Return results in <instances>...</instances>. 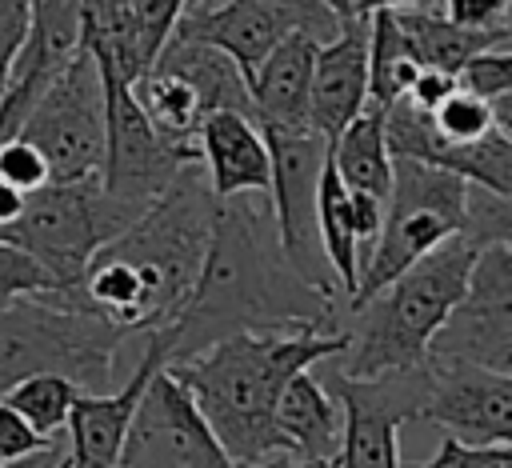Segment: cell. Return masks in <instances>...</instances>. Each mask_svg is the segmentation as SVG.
Instances as JSON below:
<instances>
[{
    "mask_svg": "<svg viewBox=\"0 0 512 468\" xmlns=\"http://www.w3.org/2000/svg\"><path fill=\"white\" fill-rule=\"evenodd\" d=\"M112 468H236V464L224 456V448L216 444L212 428L204 424L180 380L160 364L132 408Z\"/></svg>",
    "mask_w": 512,
    "mask_h": 468,
    "instance_id": "12",
    "label": "cell"
},
{
    "mask_svg": "<svg viewBox=\"0 0 512 468\" xmlns=\"http://www.w3.org/2000/svg\"><path fill=\"white\" fill-rule=\"evenodd\" d=\"M456 88L488 100L492 112H496V124L512 132V112H508V100H512V52H508V44H492V48H480L476 56H468L464 68L456 72Z\"/></svg>",
    "mask_w": 512,
    "mask_h": 468,
    "instance_id": "27",
    "label": "cell"
},
{
    "mask_svg": "<svg viewBox=\"0 0 512 468\" xmlns=\"http://www.w3.org/2000/svg\"><path fill=\"white\" fill-rule=\"evenodd\" d=\"M416 416L460 444H512V372L420 364Z\"/></svg>",
    "mask_w": 512,
    "mask_h": 468,
    "instance_id": "14",
    "label": "cell"
},
{
    "mask_svg": "<svg viewBox=\"0 0 512 468\" xmlns=\"http://www.w3.org/2000/svg\"><path fill=\"white\" fill-rule=\"evenodd\" d=\"M108 236L112 232L100 212V176L72 184L48 180L44 188L24 196V208L12 224H0V240L36 256L56 280V288L76 284L88 256Z\"/></svg>",
    "mask_w": 512,
    "mask_h": 468,
    "instance_id": "11",
    "label": "cell"
},
{
    "mask_svg": "<svg viewBox=\"0 0 512 468\" xmlns=\"http://www.w3.org/2000/svg\"><path fill=\"white\" fill-rule=\"evenodd\" d=\"M28 4L32 0H0V92L8 84L12 60L28 36Z\"/></svg>",
    "mask_w": 512,
    "mask_h": 468,
    "instance_id": "36",
    "label": "cell"
},
{
    "mask_svg": "<svg viewBox=\"0 0 512 468\" xmlns=\"http://www.w3.org/2000/svg\"><path fill=\"white\" fill-rule=\"evenodd\" d=\"M132 96L140 104V112L148 116V124L156 128V136L164 144H172L184 156H200L196 152V136L204 124V108L192 92V84L184 76H176L172 68L152 64L148 72H140L132 80Z\"/></svg>",
    "mask_w": 512,
    "mask_h": 468,
    "instance_id": "22",
    "label": "cell"
},
{
    "mask_svg": "<svg viewBox=\"0 0 512 468\" xmlns=\"http://www.w3.org/2000/svg\"><path fill=\"white\" fill-rule=\"evenodd\" d=\"M328 160H332V168H336V176H340L344 188L388 200V188H392V152L384 144L380 108L364 104V112L352 116L340 128V136L328 144Z\"/></svg>",
    "mask_w": 512,
    "mask_h": 468,
    "instance_id": "23",
    "label": "cell"
},
{
    "mask_svg": "<svg viewBox=\"0 0 512 468\" xmlns=\"http://www.w3.org/2000/svg\"><path fill=\"white\" fill-rule=\"evenodd\" d=\"M288 468H328V460H292Z\"/></svg>",
    "mask_w": 512,
    "mask_h": 468,
    "instance_id": "40",
    "label": "cell"
},
{
    "mask_svg": "<svg viewBox=\"0 0 512 468\" xmlns=\"http://www.w3.org/2000/svg\"><path fill=\"white\" fill-rule=\"evenodd\" d=\"M172 356V328H152L144 332V348L128 372V380L112 392H80L72 412H68V468H112L116 464V452L124 444V432H128V420H132V408L148 384V376L168 364Z\"/></svg>",
    "mask_w": 512,
    "mask_h": 468,
    "instance_id": "15",
    "label": "cell"
},
{
    "mask_svg": "<svg viewBox=\"0 0 512 468\" xmlns=\"http://www.w3.org/2000/svg\"><path fill=\"white\" fill-rule=\"evenodd\" d=\"M0 180H8L12 188H20L24 196L48 184V164L36 152V144H28L24 136H12L0 144Z\"/></svg>",
    "mask_w": 512,
    "mask_h": 468,
    "instance_id": "32",
    "label": "cell"
},
{
    "mask_svg": "<svg viewBox=\"0 0 512 468\" xmlns=\"http://www.w3.org/2000/svg\"><path fill=\"white\" fill-rule=\"evenodd\" d=\"M52 288H56V280L48 276V268L36 256L0 240V304L24 300V296H44Z\"/></svg>",
    "mask_w": 512,
    "mask_h": 468,
    "instance_id": "30",
    "label": "cell"
},
{
    "mask_svg": "<svg viewBox=\"0 0 512 468\" xmlns=\"http://www.w3.org/2000/svg\"><path fill=\"white\" fill-rule=\"evenodd\" d=\"M352 4H356V0H352Z\"/></svg>",
    "mask_w": 512,
    "mask_h": 468,
    "instance_id": "41",
    "label": "cell"
},
{
    "mask_svg": "<svg viewBox=\"0 0 512 468\" xmlns=\"http://www.w3.org/2000/svg\"><path fill=\"white\" fill-rule=\"evenodd\" d=\"M44 448H56L52 436H40L12 404L0 400V464H16L32 452H44Z\"/></svg>",
    "mask_w": 512,
    "mask_h": 468,
    "instance_id": "33",
    "label": "cell"
},
{
    "mask_svg": "<svg viewBox=\"0 0 512 468\" xmlns=\"http://www.w3.org/2000/svg\"><path fill=\"white\" fill-rule=\"evenodd\" d=\"M400 468H512V444H460L452 436H440L432 460Z\"/></svg>",
    "mask_w": 512,
    "mask_h": 468,
    "instance_id": "31",
    "label": "cell"
},
{
    "mask_svg": "<svg viewBox=\"0 0 512 468\" xmlns=\"http://www.w3.org/2000/svg\"><path fill=\"white\" fill-rule=\"evenodd\" d=\"M76 396H80V388L60 372H32V376H24L0 392V400L12 404L40 436H56L68 424Z\"/></svg>",
    "mask_w": 512,
    "mask_h": 468,
    "instance_id": "26",
    "label": "cell"
},
{
    "mask_svg": "<svg viewBox=\"0 0 512 468\" xmlns=\"http://www.w3.org/2000/svg\"><path fill=\"white\" fill-rule=\"evenodd\" d=\"M268 144V204L284 260L320 292H340L316 232V184L328 144L312 128H260Z\"/></svg>",
    "mask_w": 512,
    "mask_h": 468,
    "instance_id": "9",
    "label": "cell"
},
{
    "mask_svg": "<svg viewBox=\"0 0 512 468\" xmlns=\"http://www.w3.org/2000/svg\"><path fill=\"white\" fill-rule=\"evenodd\" d=\"M208 192L216 200L240 192H268V144L252 116L244 112H208L196 136Z\"/></svg>",
    "mask_w": 512,
    "mask_h": 468,
    "instance_id": "17",
    "label": "cell"
},
{
    "mask_svg": "<svg viewBox=\"0 0 512 468\" xmlns=\"http://www.w3.org/2000/svg\"><path fill=\"white\" fill-rule=\"evenodd\" d=\"M128 4V16H132V28H136V44H140V56L144 64L152 68V60L160 56V48L168 44L176 20L184 16V8L192 0H124Z\"/></svg>",
    "mask_w": 512,
    "mask_h": 468,
    "instance_id": "29",
    "label": "cell"
},
{
    "mask_svg": "<svg viewBox=\"0 0 512 468\" xmlns=\"http://www.w3.org/2000/svg\"><path fill=\"white\" fill-rule=\"evenodd\" d=\"M276 428L292 460H328L340 444V404L320 380L296 372L276 400Z\"/></svg>",
    "mask_w": 512,
    "mask_h": 468,
    "instance_id": "19",
    "label": "cell"
},
{
    "mask_svg": "<svg viewBox=\"0 0 512 468\" xmlns=\"http://www.w3.org/2000/svg\"><path fill=\"white\" fill-rule=\"evenodd\" d=\"M324 4H328V8H332V12L340 16V20H348V16H356V12H352V0H324Z\"/></svg>",
    "mask_w": 512,
    "mask_h": 468,
    "instance_id": "39",
    "label": "cell"
},
{
    "mask_svg": "<svg viewBox=\"0 0 512 468\" xmlns=\"http://www.w3.org/2000/svg\"><path fill=\"white\" fill-rule=\"evenodd\" d=\"M376 8H440V0H356L352 12L364 16V12H376Z\"/></svg>",
    "mask_w": 512,
    "mask_h": 468,
    "instance_id": "38",
    "label": "cell"
},
{
    "mask_svg": "<svg viewBox=\"0 0 512 468\" xmlns=\"http://www.w3.org/2000/svg\"><path fill=\"white\" fill-rule=\"evenodd\" d=\"M364 32H368V104L384 112L392 100L404 96V88L412 84L420 64H416L392 8L364 12Z\"/></svg>",
    "mask_w": 512,
    "mask_h": 468,
    "instance_id": "25",
    "label": "cell"
},
{
    "mask_svg": "<svg viewBox=\"0 0 512 468\" xmlns=\"http://www.w3.org/2000/svg\"><path fill=\"white\" fill-rule=\"evenodd\" d=\"M332 400L340 404V444L328 468H400V424L416 416L420 364L364 380L332 372Z\"/></svg>",
    "mask_w": 512,
    "mask_h": 468,
    "instance_id": "13",
    "label": "cell"
},
{
    "mask_svg": "<svg viewBox=\"0 0 512 468\" xmlns=\"http://www.w3.org/2000/svg\"><path fill=\"white\" fill-rule=\"evenodd\" d=\"M368 104V32L364 16H348L340 32L316 44L308 84V128L332 144L340 128Z\"/></svg>",
    "mask_w": 512,
    "mask_h": 468,
    "instance_id": "16",
    "label": "cell"
},
{
    "mask_svg": "<svg viewBox=\"0 0 512 468\" xmlns=\"http://www.w3.org/2000/svg\"><path fill=\"white\" fill-rule=\"evenodd\" d=\"M452 88H456V76L436 72V68H420V72L412 76V84L404 88V100H408L412 108H420V112H432Z\"/></svg>",
    "mask_w": 512,
    "mask_h": 468,
    "instance_id": "37",
    "label": "cell"
},
{
    "mask_svg": "<svg viewBox=\"0 0 512 468\" xmlns=\"http://www.w3.org/2000/svg\"><path fill=\"white\" fill-rule=\"evenodd\" d=\"M508 8H512V0H440V12H444L452 24L476 28V32L512 28Z\"/></svg>",
    "mask_w": 512,
    "mask_h": 468,
    "instance_id": "34",
    "label": "cell"
},
{
    "mask_svg": "<svg viewBox=\"0 0 512 468\" xmlns=\"http://www.w3.org/2000/svg\"><path fill=\"white\" fill-rule=\"evenodd\" d=\"M160 68H172L176 76H184L204 108L208 112H244L256 120L252 112V96H248V80L240 76V68L212 44H200V40H180V36H168V44L160 48V56L152 60Z\"/></svg>",
    "mask_w": 512,
    "mask_h": 468,
    "instance_id": "20",
    "label": "cell"
},
{
    "mask_svg": "<svg viewBox=\"0 0 512 468\" xmlns=\"http://www.w3.org/2000/svg\"><path fill=\"white\" fill-rule=\"evenodd\" d=\"M344 348V328H268L220 336L164 368L192 396L224 456L236 468H256L288 456V444L276 428V400L284 384Z\"/></svg>",
    "mask_w": 512,
    "mask_h": 468,
    "instance_id": "3",
    "label": "cell"
},
{
    "mask_svg": "<svg viewBox=\"0 0 512 468\" xmlns=\"http://www.w3.org/2000/svg\"><path fill=\"white\" fill-rule=\"evenodd\" d=\"M428 120H432V128H436V136H440L444 144H472V140H480L484 132L500 128L492 104L480 100V96H472V92H464V88H452V92L428 112Z\"/></svg>",
    "mask_w": 512,
    "mask_h": 468,
    "instance_id": "28",
    "label": "cell"
},
{
    "mask_svg": "<svg viewBox=\"0 0 512 468\" xmlns=\"http://www.w3.org/2000/svg\"><path fill=\"white\" fill-rule=\"evenodd\" d=\"M340 24L344 20L324 0H192L172 36L220 48L240 76L252 80L260 60L288 32H308L324 44L340 32Z\"/></svg>",
    "mask_w": 512,
    "mask_h": 468,
    "instance_id": "10",
    "label": "cell"
},
{
    "mask_svg": "<svg viewBox=\"0 0 512 468\" xmlns=\"http://www.w3.org/2000/svg\"><path fill=\"white\" fill-rule=\"evenodd\" d=\"M348 212H352V236H356V252H360V268L368 264L380 224H384V200L368 196V192H352L348 188Z\"/></svg>",
    "mask_w": 512,
    "mask_h": 468,
    "instance_id": "35",
    "label": "cell"
},
{
    "mask_svg": "<svg viewBox=\"0 0 512 468\" xmlns=\"http://www.w3.org/2000/svg\"><path fill=\"white\" fill-rule=\"evenodd\" d=\"M20 136L36 144L48 180L72 184L100 176L104 164V80L96 60L76 48L36 96Z\"/></svg>",
    "mask_w": 512,
    "mask_h": 468,
    "instance_id": "7",
    "label": "cell"
},
{
    "mask_svg": "<svg viewBox=\"0 0 512 468\" xmlns=\"http://www.w3.org/2000/svg\"><path fill=\"white\" fill-rule=\"evenodd\" d=\"M136 332L52 304L44 296H24L0 304V392L32 372H60L80 392H112L120 348Z\"/></svg>",
    "mask_w": 512,
    "mask_h": 468,
    "instance_id": "5",
    "label": "cell"
},
{
    "mask_svg": "<svg viewBox=\"0 0 512 468\" xmlns=\"http://www.w3.org/2000/svg\"><path fill=\"white\" fill-rule=\"evenodd\" d=\"M168 328H172V356H168L172 364L232 332L340 328V324H336V296L296 276L292 264L284 260L268 192H240L216 200L200 276Z\"/></svg>",
    "mask_w": 512,
    "mask_h": 468,
    "instance_id": "1",
    "label": "cell"
},
{
    "mask_svg": "<svg viewBox=\"0 0 512 468\" xmlns=\"http://www.w3.org/2000/svg\"><path fill=\"white\" fill-rule=\"evenodd\" d=\"M416 64L420 68H436V72H448L456 76L464 68L468 56H476L480 48H492V44H508V32L512 28H496V32H476V28H460L452 24L440 8H396L392 12Z\"/></svg>",
    "mask_w": 512,
    "mask_h": 468,
    "instance_id": "21",
    "label": "cell"
},
{
    "mask_svg": "<svg viewBox=\"0 0 512 468\" xmlns=\"http://www.w3.org/2000/svg\"><path fill=\"white\" fill-rule=\"evenodd\" d=\"M316 232H320V248H324V260L332 268L336 288L352 300L356 280H360V252H356V236H352L348 188L340 184L332 160H324L320 184H316Z\"/></svg>",
    "mask_w": 512,
    "mask_h": 468,
    "instance_id": "24",
    "label": "cell"
},
{
    "mask_svg": "<svg viewBox=\"0 0 512 468\" xmlns=\"http://www.w3.org/2000/svg\"><path fill=\"white\" fill-rule=\"evenodd\" d=\"M464 192L468 184L444 168H432L412 156H392V188L384 200V224L368 264L360 268L356 292L348 300L360 304L376 296L396 272L432 252L440 240L464 232Z\"/></svg>",
    "mask_w": 512,
    "mask_h": 468,
    "instance_id": "6",
    "label": "cell"
},
{
    "mask_svg": "<svg viewBox=\"0 0 512 468\" xmlns=\"http://www.w3.org/2000/svg\"><path fill=\"white\" fill-rule=\"evenodd\" d=\"M212 208L204 164L188 160L148 212L88 256L76 284L52 288L44 300L104 316L128 332L172 324L200 276Z\"/></svg>",
    "mask_w": 512,
    "mask_h": 468,
    "instance_id": "2",
    "label": "cell"
},
{
    "mask_svg": "<svg viewBox=\"0 0 512 468\" xmlns=\"http://www.w3.org/2000/svg\"><path fill=\"white\" fill-rule=\"evenodd\" d=\"M476 252L480 240L456 232L420 260H412L404 272H396L376 296L352 304V328H344L348 348L332 356L336 372L364 380L416 368L424 360L432 332L464 296Z\"/></svg>",
    "mask_w": 512,
    "mask_h": 468,
    "instance_id": "4",
    "label": "cell"
},
{
    "mask_svg": "<svg viewBox=\"0 0 512 468\" xmlns=\"http://www.w3.org/2000/svg\"><path fill=\"white\" fill-rule=\"evenodd\" d=\"M316 36L288 32L252 72L248 96L260 128H308V84L316 60Z\"/></svg>",
    "mask_w": 512,
    "mask_h": 468,
    "instance_id": "18",
    "label": "cell"
},
{
    "mask_svg": "<svg viewBox=\"0 0 512 468\" xmlns=\"http://www.w3.org/2000/svg\"><path fill=\"white\" fill-rule=\"evenodd\" d=\"M420 364H472L488 372H512V240L480 244L464 296L432 332Z\"/></svg>",
    "mask_w": 512,
    "mask_h": 468,
    "instance_id": "8",
    "label": "cell"
}]
</instances>
